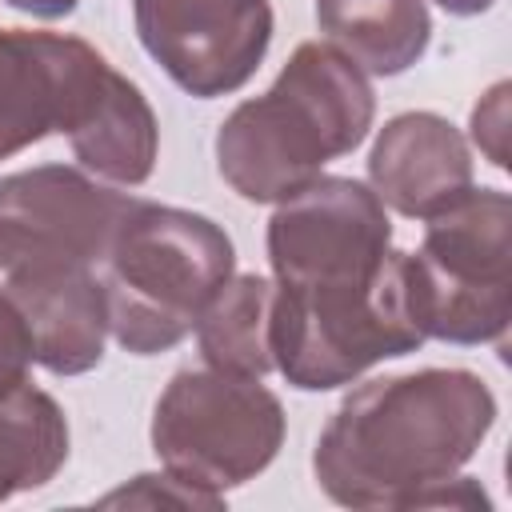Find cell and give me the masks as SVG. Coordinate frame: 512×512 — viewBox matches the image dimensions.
<instances>
[{"mask_svg": "<svg viewBox=\"0 0 512 512\" xmlns=\"http://www.w3.org/2000/svg\"><path fill=\"white\" fill-rule=\"evenodd\" d=\"M496 396L468 368H420L352 388L324 424L312 472L344 508L488 504L480 484L456 492L460 468L496 424Z\"/></svg>", "mask_w": 512, "mask_h": 512, "instance_id": "1", "label": "cell"}, {"mask_svg": "<svg viewBox=\"0 0 512 512\" xmlns=\"http://www.w3.org/2000/svg\"><path fill=\"white\" fill-rule=\"evenodd\" d=\"M316 24L368 76L408 72L432 40L424 0H316Z\"/></svg>", "mask_w": 512, "mask_h": 512, "instance_id": "14", "label": "cell"}, {"mask_svg": "<svg viewBox=\"0 0 512 512\" xmlns=\"http://www.w3.org/2000/svg\"><path fill=\"white\" fill-rule=\"evenodd\" d=\"M144 52L196 100L244 88L272 44L268 0H132Z\"/></svg>", "mask_w": 512, "mask_h": 512, "instance_id": "9", "label": "cell"}, {"mask_svg": "<svg viewBox=\"0 0 512 512\" xmlns=\"http://www.w3.org/2000/svg\"><path fill=\"white\" fill-rule=\"evenodd\" d=\"M68 144L84 172L136 188L152 176L156 152H160V124L148 104V96L108 64L100 76L88 108L80 112L76 128L68 132Z\"/></svg>", "mask_w": 512, "mask_h": 512, "instance_id": "13", "label": "cell"}, {"mask_svg": "<svg viewBox=\"0 0 512 512\" xmlns=\"http://www.w3.org/2000/svg\"><path fill=\"white\" fill-rule=\"evenodd\" d=\"M232 272L236 248L216 220L132 200L100 260L108 336L132 356L176 348Z\"/></svg>", "mask_w": 512, "mask_h": 512, "instance_id": "3", "label": "cell"}, {"mask_svg": "<svg viewBox=\"0 0 512 512\" xmlns=\"http://www.w3.org/2000/svg\"><path fill=\"white\" fill-rule=\"evenodd\" d=\"M424 344L412 316L404 252L392 248L384 272L344 288H276L272 368L300 392L352 384L380 360Z\"/></svg>", "mask_w": 512, "mask_h": 512, "instance_id": "5", "label": "cell"}, {"mask_svg": "<svg viewBox=\"0 0 512 512\" xmlns=\"http://www.w3.org/2000/svg\"><path fill=\"white\" fill-rule=\"evenodd\" d=\"M448 16H480V12H488L496 0H436Z\"/></svg>", "mask_w": 512, "mask_h": 512, "instance_id": "21", "label": "cell"}, {"mask_svg": "<svg viewBox=\"0 0 512 512\" xmlns=\"http://www.w3.org/2000/svg\"><path fill=\"white\" fill-rule=\"evenodd\" d=\"M404 272L424 340H504L512 320V196L472 184L424 220V240L404 252Z\"/></svg>", "mask_w": 512, "mask_h": 512, "instance_id": "4", "label": "cell"}, {"mask_svg": "<svg viewBox=\"0 0 512 512\" xmlns=\"http://www.w3.org/2000/svg\"><path fill=\"white\" fill-rule=\"evenodd\" d=\"M264 244L280 288H344L380 276L392 220L364 180L316 176L276 204Z\"/></svg>", "mask_w": 512, "mask_h": 512, "instance_id": "7", "label": "cell"}, {"mask_svg": "<svg viewBox=\"0 0 512 512\" xmlns=\"http://www.w3.org/2000/svg\"><path fill=\"white\" fill-rule=\"evenodd\" d=\"M4 4L16 8V12H28L36 20H64V16L76 12L80 0H4Z\"/></svg>", "mask_w": 512, "mask_h": 512, "instance_id": "20", "label": "cell"}, {"mask_svg": "<svg viewBox=\"0 0 512 512\" xmlns=\"http://www.w3.org/2000/svg\"><path fill=\"white\" fill-rule=\"evenodd\" d=\"M36 364V336L24 312L0 292V396L28 384Z\"/></svg>", "mask_w": 512, "mask_h": 512, "instance_id": "18", "label": "cell"}, {"mask_svg": "<svg viewBox=\"0 0 512 512\" xmlns=\"http://www.w3.org/2000/svg\"><path fill=\"white\" fill-rule=\"evenodd\" d=\"M508 96H512V84L496 80L472 108V144L500 172H508Z\"/></svg>", "mask_w": 512, "mask_h": 512, "instance_id": "19", "label": "cell"}, {"mask_svg": "<svg viewBox=\"0 0 512 512\" xmlns=\"http://www.w3.org/2000/svg\"><path fill=\"white\" fill-rule=\"evenodd\" d=\"M104 72L108 56L80 36L0 28V160L68 136Z\"/></svg>", "mask_w": 512, "mask_h": 512, "instance_id": "10", "label": "cell"}, {"mask_svg": "<svg viewBox=\"0 0 512 512\" xmlns=\"http://www.w3.org/2000/svg\"><path fill=\"white\" fill-rule=\"evenodd\" d=\"M376 120L368 76L328 40H304L272 88L236 104L216 132V168L248 204H280L356 152Z\"/></svg>", "mask_w": 512, "mask_h": 512, "instance_id": "2", "label": "cell"}, {"mask_svg": "<svg viewBox=\"0 0 512 512\" xmlns=\"http://www.w3.org/2000/svg\"><path fill=\"white\" fill-rule=\"evenodd\" d=\"M368 180L384 208L428 220L472 188V152L456 124L436 112L392 116L368 152Z\"/></svg>", "mask_w": 512, "mask_h": 512, "instance_id": "11", "label": "cell"}, {"mask_svg": "<svg viewBox=\"0 0 512 512\" xmlns=\"http://www.w3.org/2000/svg\"><path fill=\"white\" fill-rule=\"evenodd\" d=\"M100 504H176V508H220L224 496L208 492V488H196V484H184L180 476H172L168 468L164 472H140L132 476V484L108 492Z\"/></svg>", "mask_w": 512, "mask_h": 512, "instance_id": "17", "label": "cell"}, {"mask_svg": "<svg viewBox=\"0 0 512 512\" xmlns=\"http://www.w3.org/2000/svg\"><path fill=\"white\" fill-rule=\"evenodd\" d=\"M132 200L136 196L116 192L92 172L68 164H36L0 176V220L64 244L68 252L96 264V272Z\"/></svg>", "mask_w": 512, "mask_h": 512, "instance_id": "12", "label": "cell"}, {"mask_svg": "<svg viewBox=\"0 0 512 512\" xmlns=\"http://www.w3.org/2000/svg\"><path fill=\"white\" fill-rule=\"evenodd\" d=\"M68 416L32 380L0 396V504L44 488L68 460Z\"/></svg>", "mask_w": 512, "mask_h": 512, "instance_id": "16", "label": "cell"}, {"mask_svg": "<svg viewBox=\"0 0 512 512\" xmlns=\"http://www.w3.org/2000/svg\"><path fill=\"white\" fill-rule=\"evenodd\" d=\"M288 432L284 404L256 376L180 368L152 408V448L184 484L224 496L256 480Z\"/></svg>", "mask_w": 512, "mask_h": 512, "instance_id": "6", "label": "cell"}, {"mask_svg": "<svg viewBox=\"0 0 512 512\" xmlns=\"http://www.w3.org/2000/svg\"><path fill=\"white\" fill-rule=\"evenodd\" d=\"M272 300L276 280L232 272L192 328L204 364L264 380L272 372Z\"/></svg>", "mask_w": 512, "mask_h": 512, "instance_id": "15", "label": "cell"}, {"mask_svg": "<svg viewBox=\"0 0 512 512\" xmlns=\"http://www.w3.org/2000/svg\"><path fill=\"white\" fill-rule=\"evenodd\" d=\"M0 292L32 324L36 364L52 376H80L104 360L108 308L100 272L84 256L0 220Z\"/></svg>", "mask_w": 512, "mask_h": 512, "instance_id": "8", "label": "cell"}]
</instances>
